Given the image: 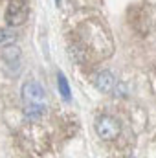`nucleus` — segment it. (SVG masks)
Instances as JSON below:
<instances>
[{"label": "nucleus", "instance_id": "nucleus-1", "mask_svg": "<svg viewBox=\"0 0 156 158\" xmlns=\"http://www.w3.org/2000/svg\"><path fill=\"white\" fill-rule=\"evenodd\" d=\"M4 19H6V24L11 28L24 24L28 19V2L26 0H9Z\"/></svg>", "mask_w": 156, "mask_h": 158}, {"label": "nucleus", "instance_id": "nucleus-7", "mask_svg": "<svg viewBox=\"0 0 156 158\" xmlns=\"http://www.w3.org/2000/svg\"><path fill=\"white\" fill-rule=\"evenodd\" d=\"M57 86H59V92H61L63 99H64V101H70V99H72L70 85H68V81H66V77H64V74H63V72H59V74H57Z\"/></svg>", "mask_w": 156, "mask_h": 158}, {"label": "nucleus", "instance_id": "nucleus-4", "mask_svg": "<svg viewBox=\"0 0 156 158\" xmlns=\"http://www.w3.org/2000/svg\"><path fill=\"white\" fill-rule=\"evenodd\" d=\"M2 61H4V64H6V68L9 72H17L20 68V63H22V52H20V48L15 46L13 42L2 46Z\"/></svg>", "mask_w": 156, "mask_h": 158}, {"label": "nucleus", "instance_id": "nucleus-5", "mask_svg": "<svg viewBox=\"0 0 156 158\" xmlns=\"http://www.w3.org/2000/svg\"><path fill=\"white\" fill-rule=\"evenodd\" d=\"M116 85V79L114 74L109 72V70H103V72H97L94 76V86L99 90V92H110Z\"/></svg>", "mask_w": 156, "mask_h": 158}, {"label": "nucleus", "instance_id": "nucleus-6", "mask_svg": "<svg viewBox=\"0 0 156 158\" xmlns=\"http://www.w3.org/2000/svg\"><path fill=\"white\" fill-rule=\"evenodd\" d=\"M24 112H26V118L31 119V121H39L46 116L48 109H46V103H26L24 105Z\"/></svg>", "mask_w": 156, "mask_h": 158}, {"label": "nucleus", "instance_id": "nucleus-2", "mask_svg": "<svg viewBox=\"0 0 156 158\" xmlns=\"http://www.w3.org/2000/svg\"><path fill=\"white\" fill-rule=\"evenodd\" d=\"M96 132L101 140H114L121 132V123L112 116H99L96 121Z\"/></svg>", "mask_w": 156, "mask_h": 158}, {"label": "nucleus", "instance_id": "nucleus-3", "mask_svg": "<svg viewBox=\"0 0 156 158\" xmlns=\"http://www.w3.org/2000/svg\"><path fill=\"white\" fill-rule=\"evenodd\" d=\"M22 101L26 103H46V90L37 81H26L22 85Z\"/></svg>", "mask_w": 156, "mask_h": 158}, {"label": "nucleus", "instance_id": "nucleus-8", "mask_svg": "<svg viewBox=\"0 0 156 158\" xmlns=\"http://www.w3.org/2000/svg\"><path fill=\"white\" fill-rule=\"evenodd\" d=\"M17 40V33L13 30H0V48Z\"/></svg>", "mask_w": 156, "mask_h": 158}]
</instances>
